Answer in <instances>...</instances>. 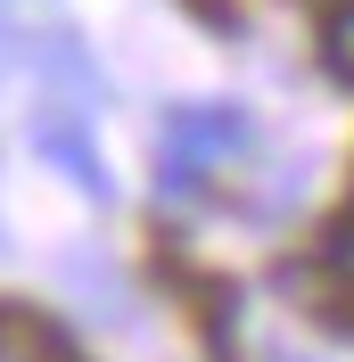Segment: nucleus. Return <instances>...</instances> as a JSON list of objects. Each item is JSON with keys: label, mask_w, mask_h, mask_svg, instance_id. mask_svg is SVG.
Returning <instances> with one entry per match:
<instances>
[{"label": "nucleus", "mask_w": 354, "mask_h": 362, "mask_svg": "<svg viewBox=\"0 0 354 362\" xmlns=\"http://www.w3.org/2000/svg\"><path fill=\"white\" fill-rule=\"evenodd\" d=\"M346 230H354V206H346Z\"/></svg>", "instance_id": "5"}, {"label": "nucleus", "mask_w": 354, "mask_h": 362, "mask_svg": "<svg viewBox=\"0 0 354 362\" xmlns=\"http://www.w3.org/2000/svg\"><path fill=\"white\" fill-rule=\"evenodd\" d=\"M0 362H83V346L33 305H0Z\"/></svg>", "instance_id": "2"}, {"label": "nucleus", "mask_w": 354, "mask_h": 362, "mask_svg": "<svg viewBox=\"0 0 354 362\" xmlns=\"http://www.w3.org/2000/svg\"><path fill=\"white\" fill-rule=\"evenodd\" d=\"M42 148H50L58 165H74V181H83V189H108V173H99V157H91V148H83V140L67 132V124H42Z\"/></svg>", "instance_id": "3"}, {"label": "nucleus", "mask_w": 354, "mask_h": 362, "mask_svg": "<svg viewBox=\"0 0 354 362\" xmlns=\"http://www.w3.org/2000/svg\"><path fill=\"white\" fill-rule=\"evenodd\" d=\"M321 58H330L338 83H354V0H338L330 25H321Z\"/></svg>", "instance_id": "4"}, {"label": "nucleus", "mask_w": 354, "mask_h": 362, "mask_svg": "<svg viewBox=\"0 0 354 362\" xmlns=\"http://www.w3.org/2000/svg\"><path fill=\"white\" fill-rule=\"evenodd\" d=\"M247 148V115L239 107H181L173 124H165V148H156V165H165V189L173 198H190V189H206L215 173H231V157Z\"/></svg>", "instance_id": "1"}]
</instances>
